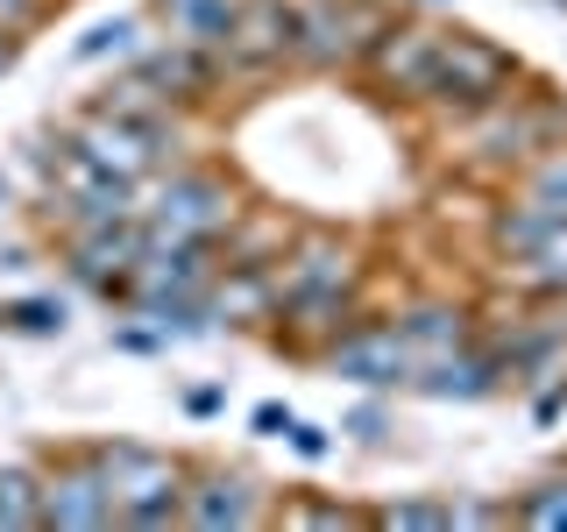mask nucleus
Instances as JSON below:
<instances>
[{"label":"nucleus","instance_id":"f257e3e1","mask_svg":"<svg viewBox=\"0 0 567 532\" xmlns=\"http://www.w3.org/2000/svg\"><path fill=\"white\" fill-rule=\"evenodd\" d=\"M454 129H461L454 164L468 171L475 185H511V177H518L546 142H567V100L554 93V85H525L518 79L496 106L454 121Z\"/></svg>","mask_w":567,"mask_h":532},{"label":"nucleus","instance_id":"9b49d317","mask_svg":"<svg viewBox=\"0 0 567 532\" xmlns=\"http://www.w3.org/2000/svg\"><path fill=\"white\" fill-rule=\"evenodd\" d=\"M270 519V490L248 469H227V461H199L185 475V497H177V525L192 532H248Z\"/></svg>","mask_w":567,"mask_h":532},{"label":"nucleus","instance_id":"b1692460","mask_svg":"<svg viewBox=\"0 0 567 532\" xmlns=\"http://www.w3.org/2000/svg\"><path fill=\"white\" fill-rule=\"evenodd\" d=\"M142 35H150V14H106V22H93L71 43V64H128L135 50H142Z\"/></svg>","mask_w":567,"mask_h":532},{"label":"nucleus","instance_id":"5701e85b","mask_svg":"<svg viewBox=\"0 0 567 532\" xmlns=\"http://www.w3.org/2000/svg\"><path fill=\"white\" fill-rule=\"evenodd\" d=\"M0 532H43V469L0 461Z\"/></svg>","mask_w":567,"mask_h":532},{"label":"nucleus","instance_id":"2eb2a0df","mask_svg":"<svg viewBox=\"0 0 567 532\" xmlns=\"http://www.w3.org/2000/svg\"><path fill=\"white\" fill-rule=\"evenodd\" d=\"M362 319V291H298V298H277V348L298 355V362H319L341 334Z\"/></svg>","mask_w":567,"mask_h":532},{"label":"nucleus","instance_id":"f704fd0d","mask_svg":"<svg viewBox=\"0 0 567 532\" xmlns=\"http://www.w3.org/2000/svg\"><path fill=\"white\" fill-rule=\"evenodd\" d=\"M114 348H121V355H164V341H156V327H142L135 313L114 327Z\"/></svg>","mask_w":567,"mask_h":532},{"label":"nucleus","instance_id":"a19ab883","mask_svg":"<svg viewBox=\"0 0 567 532\" xmlns=\"http://www.w3.org/2000/svg\"><path fill=\"white\" fill-rule=\"evenodd\" d=\"M50 8H58V0H50Z\"/></svg>","mask_w":567,"mask_h":532},{"label":"nucleus","instance_id":"f8f14e48","mask_svg":"<svg viewBox=\"0 0 567 532\" xmlns=\"http://www.w3.org/2000/svg\"><path fill=\"white\" fill-rule=\"evenodd\" d=\"M35 469H43V532H106V525H121L93 448H64V454L35 461Z\"/></svg>","mask_w":567,"mask_h":532},{"label":"nucleus","instance_id":"0eeeda50","mask_svg":"<svg viewBox=\"0 0 567 532\" xmlns=\"http://www.w3.org/2000/svg\"><path fill=\"white\" fill-rule=\"evenodd\" d=\"M43 171H50V221H58V227H79V221H135V213H142V185L100 171L64 129L43 150Z\"/></svg>","mask_w":567,"mask_h":532},{"label":"nucleus","instance_id":"4c0bfd02","mask_svg":"<svg viewBox=\"0 0 567 532\" xmlns=\"http://www.w3.org/2000/svg\"><path fill=\"white\" fill-rule=\"evenodd\" d=\"M14 58H22V35H8V29H0V79L14 71Z\"/></svg>","mask_w":567,"mask_h":532},{"label":"nucleus","instance_id":"c756f323","mask_svg":"<svg viewBox=\"0 0 567 532\" xmlns=\"http://www.w3.org/2000/svg\"><path fill=\"white\" fill-rule=\"evenodd\" d=\"M277 525H369V511H348V504H327V497H284V504L270 511Z\"/></svg>","mask_w":567,"mask_h":532},{"label":"nucleus","instance_id":"4468645a","mask_svg":"<svg viewBox=\"0 0 567 532\" xmlns=\"http://www.w3.org/2000/svg\"><path fill=\"white\" fill-rule=\"evenodd\" d=\"M291 43H298L291 0H241L213 58H220V71H235V79H262V71L291 64Z\"/></svg>","mask_w":567,"mask_h":532},{"label":"nucleus","instance_id":"2f4dec72","mask_svg":"<svg viewBox=\"0 0 567 532\" xmlns=\"http://www.w3.org/2000/svg\"><path fill=\"white\" fill-rule=\"evenodd\" d=\"M291 405H284V398H262L256 405V412H248V433H256V440H284V433H291Z\"/></svg>","mask_w":567,"mask_h":532},{"label":"nucleus","instance_id":"9d476101","mask_svg":"<svg viewBox=\"0 0 567 532\" xmlns=\"http://www.w3.org/2000/svg\"><path fill=\"white\" fill-rule=\"evenodd\" d=\"M270 284H277V298H298V291H362V284H369V256H362L354 235H341V227H291V242H284L277 263H270Z\"/></svg>","mask_w":567,"mask_h":532},{"label":"nucleus","instance_id":"aec40b11","mask_svg":"<svg viewBox=\"0 0 567 532\" xmlns=\"http://www.w3.org/2000/svg\"><path fill=\"white\" fill-rule=\"evenodd\" d=\"M489 248H496V263H518V256H532V248H546L554 235H567V213H554V206H532V200H518L511 192L504 206H489Z\"/></svg>","mask_w":567,"mask_h":532},{"label":"nucleus","instance_id":"39448f33","mask_svg":"<svg viewBox=\"0 0 567 532\" xmlns=\"http://www.w3.org/2000/svg\"><path fill=\"white\" fill-rule=\"evenodd\" d=\"M64 135L79 142L85 156H93L100 171L128 177V185H150V177H164L177 156V121H135V114H106V106L85 100L79 114L64 121Z\"/></svg>","mask_w":567,"mask_h":532},{"label":"nucleus","instance_id":"ddd939ff","mask_svg":"<svg viewBox=\"0 0 567 532\" xmlns=\"http://www.w3.org/2000/svg\"><path fill=\"white\" fill-rule=\"evenodd\" d=\"M319 362L333 369L341 383H354V390H412V377H419V362H412V348H404V334L390 327V319H354V327L333 341Z\"/></svg>","mask_w":567,"mask_h":532},{"label":"nucleus","instance_id":"a211bd4d","mask_svg":"<svg viewBox=\"0 0 567 532\" xmlns=\"http://www.w3.org/2000/svg\"><path fill=\"white\" fill-rule=\"evenodd\" d=\"M390 327L404 334V348H412V362H440V355L468 348L475 341V306H454V298H419V306L390 313Z\"/></svg>","mask_w":567,"mask_h":532},{"label":"nucleus","instance_id":"dca6fc26","mask_svg":"<svg viewBox=\"0 0 567 532\" xmlns=\"http://www.w3.org/2000/svg\"><path fill=\"white\" fill-rule=\"evenodd\" d=\"M128 71H135V79H150L156 93L177 106V114H185V106H199V100H213V93H220V79H227L213 50L177 43V35H164V43H142L135 58H128Z\"/></svg>","mask_w":567,"mask_h":532},{"label":"nucleus","instance_id":"473e14b6","mask_svg":"<svg viewBox=\"0 0 567 532\" xmlns=\"http://www.w3.org/2000/svg\"><path fill=\"white\" fill-rule=\"evenodd\" d=\"M284 440H291L298 461H327L333 454V433H327V426H312V419H291V433H284Z\"/></svg>","mask_w":567,"mask_h":532},{"label":"nucleus","instance_id":"f03ea898","mask_svg":"<svg viewBox=\"0 0 567 532\" xmlns=\"http://www.w3.org/2000/svg\"><path fill=\"white\" fill-rule=\"evenodd\" d=\"M518 79H525L518 50H504L483 29H447L440 35V58H433L425 106H433L440 121H468V114H483V106H496Z\"/></svg>","mask_w":567,"mask_h":532},{"label":"nucleus","instance_id":"a878e982","mask_svg":"<svg viewBox=\"0 0 567 532\" xmlns=\"http://www.w3.org/2000/svg\"><path fill=\"white\" fill-rule=\"evenodd\" d=\"M504 284L511 291H532V298H560L567 291V235H554L546 248H532L518 263H504Z\"/></svg>","mask_w":567,"mask_h":532},{"label":"nucleus","instance_id":"1a4fd4ad","mask_svg":"<svg viewBox=\"0 0 567 532\" xmlns=\"http://www.w3.org/2000/svg\"><path fill=\"white\" fill-rule=\"evenodd\" d=\"M440 35H447V22L398 8V22H390L377 43H369V58L354 64V71H362V79L377 85L383 100H398V106H425V85H433V58H440Z\"/></svg>","mask_w":567,"mask_h":532},{"label":"nucleus","instance_id":"c85d7f7f","mask_svg":"<svg viewBox=\"0 0 567 532\" xmlns=\"http://www.w3.org/2000/svg\"><path fill=\"white\" fill-rule=\"evenodd\" d=\"M369 525H383V532H454V519H447L440 497H398V504L369 511Z\"/></svg>","mask_w":567,"mask_h":532},{"label":"nucleus","instance_id":"58836bf2","mask_svg":"<svg viewBox=\"0 0 567 532\" xmlns=\"http://www.w3.org/2000/svg\"><path fill=\"white\" fill-rule=\"evenodd\" d=\"M398 8H454V0H398Z\"/></svg>","mask_w":567,"mask_h":532},{"label":"nucleus","instance_id":"ea45409f","mask_svg":"<svg viewBox=\"0 0 567 532\" xmlns=\"http://www.w3.org/2000/svg\"><path fill=\"white\" fill-rule=\"evenodd\" d=\"M554 8H567V0H554Z\"/></svg>","mask_w":567,"mask_h":532},{"label":"nucleus","instance_id":"bb28decb","mask_svg":"<svg viewBox=\"0 0 567 532\" xmlns=\"http://www.w3.org/2000/svg\"><path fill=\"white\" fill-rule=\"evenodd\" d=\"M511 192L518 200H532V206H554V213H567V142H546L532 164L511 177Z\"/></svg>","mask_w":567,"mask_h":532},{"label":"nucleus","instance_id":"20e7f679","mask_svg":"<svg viewBox=\"0 0 567 532\" xmlns=\"http://www.w3.org/2000/svg\"><path fill=\"white\" fill-rule=\"evenodd\" d=\"M235 221H241V185L213 164H185V156L142 200V227L150 235H177V242H220Z\"/></svg>","mask_w":567,"mask_h":532},{"label":"nucleus","instance_id":"e433bc0d","mask_svg":"<svg viewBox=\"0 0 567 532\" xmlns=\"http://www.w3.org/2000/svg\"><path fill=\"white\" fill-rule=\"evenodd\" d=\"M29 263H35L29 242H8V248H0V270H29Z\"/></svg>","mask_w":567,"mask_h":532},{"label":"nucleus","instance_id":"f3484780","mask_svg":"<svg viewBox=\"0 0 567 532\" xmlns=\"http://www.w3.org/2000/svg\"><path fill=\"white\" fill-rule=\"evenodd\" d=\"M504 383H511L504 362H496L483 341L440 355V362H425L419 377H412V390H419V398H433V405H475V398H496Z\"/></svg>","mask_w":567,"mask_h":532},{"label":"nucleus","instance_id":"6e6552de","mask_svg":"<svg viewBox=\"0 0 567 532\" xmlns=\"http://www.w3.org/2000/svg\"><path fill=\"white\" fill-rule=\"evenodd\" d=\"M142 248H150L142 213H135V221H79V227H58V256H64L71 284L114 298V306L128 298V277H135Z\"/></svg>","mask_w":567,"mask_h":532},{"label":"nucleus","instance_id":"c9c22d12","mask_svg":"<svg viewBox=\"0 0 567 532\" xmlns=\"http://www.w3.org/2000/svg\"><path fill=\"white\" fill-rule=\"evenodd\" d=\"M454 525H511V504H447Z\"/></svg>","mask_w":567,"mask_h":532},{"label":"nucleus","instance_id":"7c9ffc66","mask_svg":"<svg viewBox=\"0 0 567 532\" xmlns=\"http://www.w3.org/2000/svg\"><path fill=\"white\" fill-rule=\"evenodd\" d=\"M341 433H354L362 448H377V440H390V412L377 405V390H369V405H354V412L341 419Z\"/></svg>","mask_w":567,"mask_h":532},{"label":"nucleus","instance_id":"7ed1b4c3","mask_svg":"<svg viewBox=\"0 0 567 532\" xmlns=\"http://www.w3.org/2000/svg\"><path fill=\"white\" fill-rule=\"evenodd\" d=\"M93 461L106 475V497H114L121 525H135V532L177 525V497H185L192 461H177L164 448H142V440H93Z\"/></svg>","mask_w":567,"mask_h":532},{"label":"nucleus","instance_id":"6ab92c4d","mask_svg":"<svg viewBox=\"0 0 567 532\" xmlns=\"http://www.w3.org/2000/svg\"><path fill=\"white\" fill-rule=\"evenodd\" d=\"M206 313L213 327H270L277 319V284L256 263H220L206 284Z\"/></svg>","mask_w":567,"mask_h":532},{"label":"nucleus","instance_id":"393cba45","mask_svg":"<svg viewBox=\"0 0 567 532\" xmlns=\"http://www.w3.org/2000/svg\"><path fill=\"white\" fill-rule=\"evenodd\" d=\"M71 306L58 291H22V298H0V334H29V341H58Z\"/></svg>","mask_w":567,"mask_h":532},{"label":"nucleus","instance_id":"4be33fe9","mask_svg":"<svg viewBox=\"0 0 567 532\" xmlns=\"http://www.w3.org/2000/svg\"><path fill=\"white\" fill-rule=\"evenodd\" d=\"M291 242V221H284V213H262V206H241V221L227 227L220 242V263H256V270H270L277 263V248Z\"/></svg>","mask_w":567,"mask_h":532},{"label":"nucleus","instance_id":"cd10ccee","mask_svg":"<svg viewBox=\"0 0 567 532\" xmlns=\"http://www.w3.org/2000/svg\"><path fill=\"white\" fill-rule=\"evenodd\" d=\"M511 519L532 525V532H567V469L546 475V483H532L518 504H511Z\"/></svg>","mask_w":567,"mask_h":532},{"label":"nucleus","instance_id":"72a5a7b5","mask_svg":"<svg viewBox=\"0 0 567 532\" xmlns=\"http://www.w3.org/2000/svg\"><path fill=\"white\" fill-rule=\"evenodd\" d=\"M177 405H185V419H220L227 412V383H192Z\"/></svg>","mask_w":567,"mask_h":532},{"label":"nucleus","instance_id":"412c9836","mask_svg":"<svg viewBox=\"0 0 567 532\" xmlns=\"http://www.w3.org/2000/svg\"><path fill=\"white\" fill-rule=\"evenodd\" d=\"M241 0H150V22L177 35V43H199V50H220L227 22H235Z\"/></svg>","mask_w":567,"mask_h":532},{"label":"nucleus","instance_id":"423d86ee","mask_svg":"<svg viewBox=\"0 0 567 532\" xmlns=\"http://www.w3.org/2000/svg\"><path fill=\"white\" fill-rule=\"evenodd\" d=\"M298 43L291 64L306 71H354L369 58V43L398 22V0H291Z\"/></svg>","mask_w":567,"mask_h":532}]
</instances>
